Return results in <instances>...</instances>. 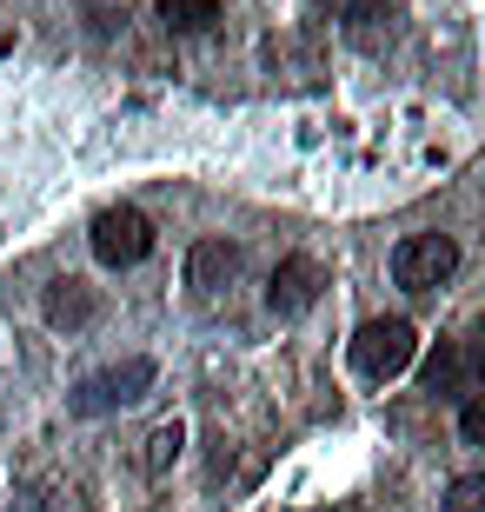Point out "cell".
<instances>
[{
	"label": "cell",
	"mask_w": 485,
	"mask_h": 512,
	"mask_svg": "<svg viewBox=\"0 0 485 512\" xmlns=\"http://www.w3.org/2000/svg\"><path fill=\"white\" fill-rule=\"evenodd\" d=\"M180 419H167V426H153V439H147V473H167V459L180 453Z\"/></svg>",
	"instance_id": "obj_11"
},
{
	"label": "cell",
	"mask_w": 485,
	"mask_h": 512,
	"mask_svg": "<svg viewBox=\"0 0 485 512\" xmlns=\"http://www.w3.org/2000/svg\"><path fill=\"white\" fill-rule=\"evenodd\" d=\"M319 293H326V266L313 253H286L273 266V280H266V306L280 313V320H299V313H313Z\"/></svg>",
	"instance_id": "obj_5"
},
{
	"label": "cell",
	"mask_w": 485,
	"mask_h": 512,
	"mask_svg": "<svg viewBox=\"0 0 485 512\" xmlns=\"http://www.w3.org/2000/svg\"><path fill=\"white\" fill-rule=\"evenodd\" d=\"M412 360H419V326L399 320V313L392 320H366L353 333V366L366 380H399Z\"/></svg>",
	"instance_id": "obj_2"
},
{
	"label": "cell",
	"mask_w": 485,
	"mask_h": 512,
	"mask_svg": "<svg viewBox=\"0 0 485 512\" xmlns=\"http://www.w3.org/2000/svg\"><path fill=\"white\" fill-rule=\"evenodd\" d=\"M87 240H94V260L100 266H140L153 253V220L140 207H100Z\"/></svg>",
	"instance_id": "obj_4"
},
{
	"label": "cell",
	"mask_w": 485,
	"mask_h": 512,
	"mask_svg": "<svg viewBox=\"0 0 485 512\" xmlns=\"http://www.w3.org/2000/svg\"><path fill=\"white\" fill-rule=\"evenodd\" d=\"M399 27H406V7H399V0H353V7L339 14V34L353 40L359 54L392 47V40H399Z\"/></svg>",
	"instance_id": "obj_7"
},
{
	"label": "cell",
	"mask_w": 485,
	"mask_h": 512,
	"mask_svg": "<svg viewBox=\"0 0 485 512\" xmlns=\"http://www.w3.org/2000/svg\"><path fill=\"white\" fill-rule=\"evenodd\" d=\"M47 320L54 326H87L94 320V293H87V280H54L47 286Z\"/></svg>",
	"instance_id": "obj_9"
},
{
	"label": "cell",
	"mask_w": 485,
	"mask_h": 512,
	"mask_svg": "<svg viewBox=\"0 0 485 512\" xmlns=\"http://www.w3.org/2000/svg\"><path fill=\"white\" fill-rule=\"evenodd\" d=\"M233 280H240V247H226V240H200L193 260H187V286L213 300V293L233 286Z\"/></svg>",
	"instance_id": "obj_8"
},
{
	"label": "cell",
	"mask_w": 485,
	"mask_h": 512,
	"mask_svg": "<svg viewBox=\"0 0 485 512\" xmlns=\"http://www.w3.org/2000/svg\"><path fill=\"white\" fill-rule=\"evenodd\" d=\"M459 439H466V446H485V393H472L466 406H459Z\"/></svg>",
	"instance_id": "obj_13"
},
{
	"label": "cell",
	"mask_w": 485,
	"mask_h": 512,
	"mask_svg": "<svg viewBox=\"0 0 485 512\" xmlns=\"http://www.w3.org/2000/svg\"><path fill=\"white\" fill-rule=\"evenodd\" d=\"M452 273H459V240L452 233H406L392 247V286H406V293H439Z\"/></svg>",
	"instance_id": "obj_1"
},
{
	"label": "cell",
	"mask_w": 485,
	"mask_h": 512,
	"mask_svg": "<svg viewBox=\"0 0 485 512\" xmlns=\"http://www.w3.org/2000/svg\"><path fill=\"white\" fill-rule=\"evenodd\" d=\"M153 386V360H127V366H107L74 393V413H113V406H133V399Z\"/></svg>",
	"instance_id": "obj_6"
},
{
	"label": "cell",
	"mask_w": 485,
	"mask_h": 512,
	"mask_svg": "<svg viewBox=\"0 0 485 512\" xmlns=\"http://www.w3.org/2000/svg\"><path fill=\"white\" fill-rule=\"evenodd\" d=\"M472 386H485V320L439 340L426 360V393H472Z\"/></svg>",
	"instance_id": "obj_3"
},
{
	"label": "cell",
	"mask_w": 485,
	"mask_h": 512,
	"mask_svg": "<svg viewBox=\"0 0 485 512\" xmlns=\"http://www.w3.org/2000/svg\"><path fill=\"white\" fill-rule=\"evenodd\" d=\"M160 7V27L167 34H206L220 20V0H153Z\"/></svg>",
	"instance_id": "obj_10"
},
{
	"label": "cell",
	"mask_w": 485,
	"mask_h": 512,
	"mask_svg": "<svg viewBox=\"0 0 485 512\" xmlns=\"http://www.w3.org/2000/svg\"><path fill=\"white\" fill-rule=\"evenodd\" d=\"M439 512H485V479H452Z\"/></svg>",
	"instance_id": "obj_12"
}]
</instances>
